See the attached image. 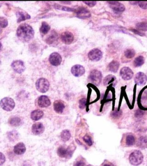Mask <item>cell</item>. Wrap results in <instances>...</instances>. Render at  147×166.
Segmentation results:
<instances>
[{"mask_svg": "<svg viewBox=\"0 0 147 166\" xmlns=\"http://www.w3.org/2000/svg\"><path fill=\"white\" fill-rule=\"evenodd\" d=\"M136 139L135 136L132 133L126 134L121 141V145L124 147L132 146L136 144Z\"/></svg>", "mask_w": 147, "mask_h": 166, "instance_id": "8992f818", "label": "cell"}, {"mask_svg": "<svg viewBox=\"0 0 147 166\" xmlns=\"http://www.w3.org/2000/svg\"><path fill=\"white\" fill-rule=\"evenodd\" d=\"M138 4L141 8L143 9H147V1H139Z\"/></svg>", "mask_w": 147, "mask_h": 166, "instance_id": "d590c367", "label": "cell"}, {"mask_svg": "<svg viewBox=\"0 0 147 166\" xmlns=\"http://www.w3.org/2000/svg\"><path fill=\"white\" fill-rule=\"evenodd\" d=\"M34 31L31 26L27 24H21L17 30V36L23 42H28L34 36Z\"/></svg>", "mask_w": 147, "mask_h": 166, "instance_id": "6da1fadb", "label": "cell"}, {"mask_svg": "<svg viewBox=\"0 0 147 166\" xmlns=\"http://www.w3.org/2000/svg\"><path fill=\"white\" fill-rule=\"evenodd\" d=\"M145 62V59L143 56H139L137 58H135V60L133 61V65L135 67H141Z\"/></svg>", "mask_w": 147, "mask_h": 166, "instance_id": "484cf974", "label": "cell"}, {"mask_svg": "<svg viewBox=\"0 0 147 166\" xmlns=\"http://www.w3.org/2000/svg\"><path fill=\"white\" fill-rule=\"evenodd\" d=\"M26 151L25 145L23 143L20 142L17 144L15 146L14 148V152L17 155H22Z\"/></svg>", "mask_w": 147, "mask_h": 166, "instance_id": "7402d4cb", "label": "cell"}, {"mask_svg": "<svg viewBox=\"0 0 147 166\" xmlns=\"http://www.w3.org/2000/svg\"><path fill=\"white\" fill-rule=\"evenodd\" d=\"M9 123H10V125L13 126H18L21 125V119L19 118V117H14L9 119Z\"/></svg>", "mask_w": 147, "mask_h": 166, "instance_id": "83f0119b", "label": "cell"}, {"mask_svg": "<svg viewBox=\"0 0 147 166\" xmlns=\"http://www.w3.org/2000/svg\"><path fill=\"white\" fill-rule=\"evenodd\" d=\"M135 51L133 49H128L124 53L125 57L128 59H131L135 55Z\"/></svg>", "mask_w": 147, "mask_h": 166, "instance_id": "4dcf8cb0", "label": "cell"}, {"mask_svg": "<svg viewBox=\"0 0 147 166\" xmlns=\"http://www.w3.org/2000/svg\"><path fill=\"white\" fill-rule=\"evenodd\" d=\"M43 116V112L40 110H36L33 111L31 114V117L33 120H38L42 118Z\"/></svg>", "mask_w": 147, "mask_h": 166, "instance_id": "603a6c76", "label": "cell"}, {"mask_svg": "<svg viewBox=\"0 0 147 166\" xmlns=\"http://www.w3.org/2000/svg\"><path fill=\"white\" fill-rule=\"evenodd\" d=\"M53 108L55 111L59 114H61L63 113L64 108L65 105L63 101L62 100H56L53 103Z\"/></svg>", "mask_w": 147, "mask_h": 166, "instance_id": "ffe728a7", "label": "cell"}, {"mask_svg": "<svg viewBox=\"0 0 147 166\" xmlns=\"http://www.w3.org/2000/svg\"></svg>", "mask_w": 147, "mask_h": 166, "instance_id": "f6af8a7d", "label": "cell"}, {"mask_svg": "<svg viewBox=\"0 0 147 166\" xmlns=\"http://www.w3.org/2000/svg\"><path fill=\"white\" fill-rule=\"evenodd\" d=\"M102 166H114V165L109 162H105Z\"/></svg>", "mask_w": 147, "mask_h": 166, "instance_id": "60d3db41", "label": "cell"}, {"mask_svg": "<svg viewBox=\"0 0 147 166\" xmlns=\"http://www.w3.org/2000/svg\"><path fill=\"white\" fill-rule=\"evenodd\" d=\"M135 81L138 85H143L146 84L147 81V76L146 74L142 72H139L136 74Z\"/></svg>", "mask_w": 147, "mask_h": 166, "instance_id": "8fae6325", "label": "cell"}, {"mask_svg": "<svg viewBox=\"0 0 147 166\" xmlns=\"http://www.w3.org/2000/svg\"><path fill=\"white\" fill-rule=\"evenodd\" d=\"M136 28L142 31H147V22H141L136 24Z\"/></svg>", "mask_w": 147, "mask_h": 166, "instance_id": "1f68e13d", "label": "cell"}, {"mask_svg": "<svg viewBox=\"0 0 147 166\" xmlns=\"http://www.w3.org/2000/svg\"><path fill=\"white\" fill-rule=\"evenodd\" d=\"M49 81L44 78H39L36 83V87L37 91L42 93L46 92L49 90Z\"/></svg>", "mask_w": 147, "mask_h": 166, "instance_id": "5b68a950", "label": "cell"}, {"mask_svg": "<svg viewBox=\"0 0 147 166\" xmlns=\"http://www.w3.org/2000/svg\"><path fill=\"white\" fill-rule=\"evenodd\" d=\"M144 160V155L139 150L133 151L129 156V163L134 166L140 165Z\"/></svg>", "mask_w": 147, "mask_h": 166, "instance_id": "7a4b0ae2", "label": "cell"}, {"mask_svg": "<svg viewBox=\"0 0 147 166\" xmlns=\"http://www.w3.org/2000/svg\"><path fill=\"white\" fill-rule=\"evenodd\" d=\"M61 39L63 43L66 44H70L74 39L73 34L70 32H64L61 35Z\"/></svg>", "mask_w": 147, "mask_h": 166, "instance_id": "5bb4252c", "label": "cell"}, {"mask_svg": "<svg viewBox=\"0 0 147 166\" xmlns=\"http://www.w3.org/2000/svg\"><path fill=\"white\" fill-rule=\"evenodd\" d=\"M5 162V157L2 153L0 152V166L2 165Z\"/></svg>", "mask_w": 147, "mask_h": 166, "instance_id": "f35d334b", "label": "cell"}, {"mask_svg": "<svg viewBox=\"0 0 147 166\" xmlns=\"http://www.w3.org/2000/svg\"><path fill=\"white\" fill-rule=\"evenodd\" d=\"M144 114V111L142 110H137L135 113V116L137 118L141 117Z\"/></svg>", "mask_w": 147, "mask_h": 166, "instance_id": "8d00e7d4", "label": "cell"}, {"mask_svg": "<svg viewBox=\"0 0 147 166\" xmlns=\"http://www.w3.org/2000/svg\"><path fill=\"white\" fill-rule=\"evenodd\" d=\"M87 100L85 98H82L79 100V108L81 109H84L86 106Z\"/></svg>", "mask_w": 147, "mask_h": 166, "instance_id": "e575fe53", "label": "cell"}, {"mask_svg": "<svg viewBox=\"0 0 147 166\" xmlns=\"http://www.w3.org/2000/svg\"><path fill=\"white\" fill-rule=\"evenodd\" d=\"M73 150H71L70 148H64L63 146H60L57 151L58 155L61 158H67L71 156V153Z\"/></svg>", "mask_w": 147, "mask_h": 166, "instance_id": "4fadbf2b", "label": "cell"}, {"mask_svg": "<svg viewBox=\"0 0 147 166\" xmlns=\"http://www.w3.org/2000/svg\"><path fill=\"white\" fill-rule=\"evenodd\" d=\"M71 137V134L67 130H63L61 133V139L64 142H66L70 140Z\"/></svg>", "mask_w": 147, "mask_h": 166, "instance_id": "f1b7e54d", "label": "cell"}, {"mask_svg": "<svg viewBox=\"0 0 147 166\" xmlns=\"http://www.w3.org/2000/svg\"><path fill=\"white\" fill-rule=\"evenodd\" d=\"M120 76L124 80H129L133 76V71L128 67H123L120 71Z\"/></svg>", "mask_w": 147, "mask_h": 166, "instance_id": "30bf717a", "label": "cell"}, {"mask_svg": "<svg viewBox=\"0 0 147 166\" xmlns=\"http://www.w3.org/2000/svg\"><path fill=\"white\" fill-rule=\"evenodd\" d=\"M137 146L141 149H144L147 148V136H142L138 139L137 141Z\"/></svg>", "mask_w": 147, "mask_h": 166, "instance_id": "44dd1931", "label": "cell"}, {"mask_svg": "<svg viewBox=\"0 0 147 166\" xmlns=\"http://www.w3.org/2000/svg\"><path fill=\"white\" fill-rule=\"evenodd\" d=\"M77 17L80 19H86L90 17V12L85 8H80L76 11Z\"/></svg>", "mask_w": 147, "mask_h": 166, "instance_id": "2e32d148", "label": "cell"}, {"mask_svg": "<svg viewBox=\"0 0 147 166\" xmlns=\"http://www.w3.org/2000/svg\"><path fill=\"white\" fill-rule=\"evenodd\" d=\"M88 57L93 61H98L102 57V53L98 48H94L89 53Z\"/></svg>", "mask_w": 147, "mask_h": 166, "instance_id": "52a82bcc", "label": "cell"}, {"mask_svg": "<svg viewBox=\"0 0 147 166\" xmlns=\"http://www.w3.org/2000/svg\"><path fill=\"white\" fill-rule=\"evenodd\" d=\"M83 140L89 146H92L93 145V140H92V138L87 134L85 135L83 137Z\"/></svg>", "mask_w": 147, "mask_h": 166, "instance_id": "836d02e7", "label": "cell"}, {"mask_svg": "<svg viewBox=\"0 0 147 166\" xmlns=\"http://www.w3.org/2000/svg\"><path fill=\"white\" fill-rule=\"evenodd\" d=\"M51 104V101L47 96H41L38 99V105L40 107H47Z\"/></svg>", "mask_w": 147, "mask_h": 166, "instance_id": "d6986e66", "label": "cell"}, {"mask_svg": "<svg viewBox=\"0 0 147 166\" xmlns=\"http://www.w3.org/2000/svg\"><path fill=\"white\" fill-rule=\"evenodd\" d=\"M85 163L82 161H77L75 163L74 166H85Z\"/></svg>", "mask_w": 147, "mask_h": 166, "instance_id": "ab89813d", "label": "cell"}, {"mask_svg": "<svg viewBox=\"0 0 147 166\" xmlns=\"http://www.w3.org/2000/svg\"><path fill=\"white\" fill-rule=\"evenodd\" d=\"M44 130V127L42 123H36L33 125L32 127V132L35 135L42 134Z\"/></svg>", "mask_w": 147, "mask_h": 166, "instance_id": "e0dca14e", "label": "cell"}, {"mask_svg": "<svg viewBox=\"0 0 147 166\" xmlns=\"http://www.w3.org/2000/svg\"><path fill=\"white\" fill-rule=\"evenodd\" d=\"M71 71L74 76L80 77L85 73V69L83 67L80 65H75L72 67Z\"/></svg>", "mask_w": 147, "mask_h": 166, "instance_id": "9a60e30c", "label": "cell"}, {"mask_svg": "<svg viewBox=\"0 0 147 166\" xmlns=\"http://www.w3.org/2000/svg\"><path fill=\"white\" fill-rule=\"evenodd\" d=\"M58 38V34L55 31H52L51 34L46 39V42L49 44H52L55 41H56Z\"/></svg>", "mask_w": 147, "mask_h": 166, "instance_id": "4316f807", "label": "cell"}, {"mask_svg": "<svg viewBox=\"0 0 147 166\" xmlns=\"http://www.w3.org/2000/svg\"><path fill=\"white\" fill-rule=\"evenodd\" d=\"M119 67H120V64L117 61H112L108 66L109 71H112L113 73H116L118 71Z\"/></svg>", "mask_w": 147, "mask_h": 166, "instance_id": "cb8c5ba5", "label": "cell"}, {"mask_svg": "<svg viewBox=\"0 0 147 166\" xmlns=\"http://www.w3.org/2000/svg\"><path fill=\"white\" fill-rule=\"evenodd\" d=\"M122 116V111L121 110H114L111 113V117L114 119H118Z\"/></svg>", "mask_w": 147, "mask_h": 166, "instance_id": "d6a6232c", "label": "cell"}, {"mask_svg": "<svg viewBox=\"0 0 147 166\" xmlns=\"http://www.w3.org/2000/svg\"><path fill=\"white\" fill-rule=\"evenodd\" d=\"M1 43H0V49H1Z\"/></svg>", "mask_w": 147, "mask_h": 166, "instance_id": "ee69618b", "label": "cell"}, {"mask_svg": "<svg viewBox=\"0 0 147 166\" xmlns=\"http://www.w3.org/2000/svg\"><path fill=\"white\" fill-rule=\"evenodd\" d=\"M132 31H133V32H134L135 33H136V34H139V35H144V34H141V33H140L139 31H138L137 29H132Z\"/></svg>", "mask_w": 147, "mask_h": 166, "instance_id": "b9f144b4", "label": "cell"}, {"mask_svg": "<svg viewBox=\"0 0 147 166\" xmlns=\"http://www.w3.org/2000/svg\"><path fill=\"white\" fill-rule=\"evenodd\" d=\"M102 78V76L101 72L96 69L91 71L89 76V80L90 82L95 85H98L100 84Z\"/></svg>", "mask_w": 147, "mask_h": 166, "instance_id": "277c9868", "label": "cell"}, {"mask_svg": "<svg viewBox=\"0 0 147 166\" xmlns=\"http://www.w3.org/2000/svg\"><path fill=\"white\" fill-rule=\"evenodd\" d=\"M17 22L20 23L23 21H24L26 19H29L31 18V16L24 12H19L17 13Z\"/></svg>", "mask_w": 147, "mask_h": 166, "instance_id": "d4e9b609", "label": "cell"}, {"mask_svg": "<svg viewBox=\"0 0 147 166\" xmlns=\"http://www.w3.org/2000/svg\"><path fill=\"white\" fill-rule=\"evenodd\" d=\"M0 106L1 108L4 110L7 111H10L14 109L15 106V103L13 99L6 97L1 100Z\"/></svg>", "mask_w": 147, "mask_h": 166, "instance_id": "3957f363", "label": "cell"}, {"mask_svg": "<svg viewBox=\"0 0 147 166\" xmlns=\"http://www.w3.org/2000/svg\"><path fill=\"white\" fill-rule=\"evenodd\" d=\"M130 4H138V2L136 1V2H130Z\"/></svg>", "mask_w": 147, "mask_h": 166, "instance_id": "7bdbcfd3", "label": "cell"}, {"mask_svg": "<svg viewBox=\"0 0 147 166\" xmlns=\"http://www.w3.org/2000/svg\"><path fill=\"white\" fill-rule=\"evenodd\" d=\"M49 61L51 65L57 67L62 62L61 55L58 53H53L49 56Z\"/></svg>", "mask_w": 147, "mask_h": 166, "instance_id": "ba28073f", "label": "cell"}, {"mask_svg": "<svg viewBox=\"0 0 147 166\" xmlns=\"http://www.w3.org/2000/svg\"><path fill=\"white\" fill-rule=\"evenodd\" d=\"M83 2L86 5H87L88 6H89L90 7H93L95 6L97 3L96 1H84Z\"/></svg>", "mask_w": 147, "mask_h": 166, "instance_id": "74e56055", "label": "cell"}, {"mask_svg": "<svg viewBox=\"0 0 147 166\" xmlns=\"http://www.w3.org/2000/svg\"><path fill=\"white\" fill-rule=\"evenodd\" d=\"M110 7L114 11L118 12H123L125 9V8L123 4L118 1H110L108 2Z\"/></svg>", "mask_w": 147, "mask_h": 166, "instance_id": "7c38bea8", "label": "cell"}, {"mask_svg": "<svg viewBox=\"0 0 147 166\" xmlns=\"http://www.w3.org/2000/svg\"><path fill=\"white\" fill-rule=\"evenodd\" d=\"M116 77L112 74L107 76L103 80V84L105 86H108L109 85L114 87L117 84Z\"/></svg>", "mask_w": 147, "mask_h": 166, "instance_id": "ac0fdd59", "label": "cell"}, {"mask_svg": "<svg viewBox=\"0 0 147 166\" xmlns=\"http://www.w3.org/2000/svg\"><path fill=\"white\" fill-rule=\"evenodd\" d=\"M50 29V26H49V24H47L46 22H43L42 23V26L40 27V32L43 35H45V34H47L49 31Z\"/></svg>", "mask_w": 147, "mask_h": 166, "instance_id": "f546056e", "label": "cell"}, {"mask_svg": "<svg viewBox=\"0 0 147 166\" xmlns=\"http://www.w3.org/2000/svg\"><path fill=\"white\" fill-rule=\"evenodd\" d=\"M12 68L14 71L18 73H23L25 69L24 62L20 60H16L13 62L12 64Z\"/></svg>", "mask_w": 147, "mask_h": 166, "instance_id": "9c48e42d", "label": "cell"}]
</instances>
